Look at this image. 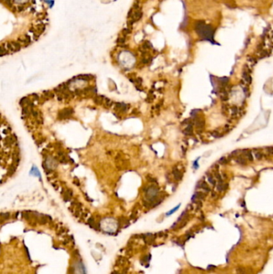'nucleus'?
<instances>
[{
  "label": "nucleus",
  "instance_id": "nucleus-14",
  "mask_svg": "<svg viewBox=\"0 0 273 274\" xmlns=\"http://www.w3.org/2000/svg\"><path fill=\"white\" fill-rule=\"evenodd\" d=\"M31 174H33V175H35V176H38V177H39V178L41 179L40 173H39V170H38L37 168H35V167H33V168H31Z\"/></svg>",
  "mask_w": 273,
  "mask_h": 274
},
{
  "label": "nucleus",
  "instance_id": "nucleus-31",
  "mask_svg": "<svg viewBox=\"0 0 273 274\" xmlns=\"http://www.w3.org/2000/svg\"><path fill=\"white\" fill-rule=\"evenodd\" d=\"M0 116H1V114H0Z\"/></svg>",
  "mask_w": 273,
  "mask_h": 274
},
{
  "label": "nucleus",
  "instance_id": "nucleus-12",
  "mask_svg": "<svg viewBox=\"0 0 273 274\" xmlns=\"http://www.w3.org/2000/svg\"><path fill=\"white\" fill-rule=\"evenodd\" d=\"M91 76L89 75H80L76 77V79H78V80H83V81H89L91 80Z\"/></svg>",
  "mask_w": 273,
  "mask_h": 274
},
{
  "label": "nucleus",
  "instance_id": "nucleus-26",
  "mask_svg": "<svg viewBox=\"0 0 273 274\" xmlns=\"http://www.w3.org/2000/svg\"><path fill=\"white\" fill-rule=\"evenodd\" d=\"M182 124H183V125H190V124H192V119H185Z\"/></svg>",
  "mask_w": 273,
  "mask_h": 274
},
{
  "label": "nucleus",
  "instance_id": "nucleus-5",
  "mask_svg": "<svg viewBox=\"0 0 273 274\" xmlns=\"http://www.w3.org/2000/svg\"><path fill=\"white\" fill-rule=\"evenodd\" d=\"M172 172H173L175 179H176V180H180L182 179V177H183V173L180 172L178 168H173Z\"/></svg>",
  "mask_w": 273,
  "mask_h": 274
},
{
  "label": "nucleus",
  "instance_id": "nucleus-22",
  "mask_svg": "<svg viewBox=\"0 0 273 274\" xmlns=\"http://www.w3.org/2000/svg\"><path fill=\"white\" fill-rule=\"evenodd\" d=\"M255 157L256 159H258V160H260V159L263 158V154H262V152H260V151L259 152H255Z\"/></svg>",
  "mask_w": 273,
  "mask_h": 274
},
{
  "label": "nucleus",
  "instance_id": "nucleus-18",
  "mask_svg": "<svg viewBox=\"0 0 273 274\" xmlns=\"http://www.w3.org/2000/svg\"><path fill=\"white\" fill-rule=\"evenodd\" d=\"M207 179H208V181L212 184V185H215L216 182H215V180L214 179V177L211 176V174L207 175Z\"/></svg>",
  "mask_w": 273,
  "mask_h": 274
},
{
  "label": "nucleus",
  "instance_id": "nucleus-2",
  "mask_svg": "<svg viewBox=\"0 0 273 274\" xmlns=\"http://www.w3.org/2000/svg\"><path fill=\"white\" fill-rule=\"evenodd\" d=\"M72 114H74V110L72 108H65L58 114V117L59 119H67L71 116Z\"/></svg>",
  "mask_w": 273,
  "mask_h": 274
},
{
  "label": "nucleus",
  "instance_id": "nucleus-24",
  "mask_svg": "<svg viewBox=\"0 0 273 274\" xmlns=\"http://www.w3.org/2000/svg\"><path fill=\"white\" fill-rule=\"evenodd\" d=\"M237 112H238V108H237V107H236V106H233V107H232V116H234V115H236V114H237Z\"/></svg>",
  "mask_w": 273,
  "mask_h": 274
},
{
  "label": "nucleus",
  "instance_id": "nucleus-13",
  "mask_svg": "<svg viewBox=\"0 0 273 274\" xmlns=\"http://www.w3.org/2000/svg\"><path fill=\"white\" fill-rule=\"evenodd\" d=\"M227 188V184H224L223 182L219 183V184L217 185V189H218V191H225Z\"/></svg>",
  "mask_w": 273,
  "mask_h": 274
},
{
  "label": "nucleus",
  "instance_id": "nucleus-20",
  "mask_svg": "<svg viewBox=\"0 0 273 274\" xmlns=\"http://www.w3.org/2000/svg\"><path fill=\"white\" fill-rule=\"evenodd\" d=\"M44 95L47 97V98H53L54 97V93L51 91H44Z\"/></svg>",
  "mask_w": 273,
  "mask_h": 274
},
{
  "label": "nucleus",
  "instance_id": "nucleus-15",
  "mask_svg": "<svg viewBox=\"0 0 273 274\" xmlns=\"http://www.w3.org/2000/svg\"><path fill=\"white\" fill-rule=\"evenodd\" d=\"M103 96H100V95H99V96H95V99H94V101H95V103H96V104H102V103H103Z\"/></svg>",
  "mask_w": 273,
  "mask_h": 274
},
{
  "label": "nucleus",
  "instance_id": "nucleus-17",
  "mask_svg": "<svg viewBox=\"0 0 273 274\" xmlns=\"http://www.w3.org/2000/svg\"><path fill=\"white\" fill-rule=\"evenodd\" d=\"M15 170H16V166H15V165L10 166L9 168V169H8V172H7L9 176H11V175H13L15 173Z\"/></svg>",
  "mask_w": 273,
  "mask_h": 274
},
{
  "label": "nucleus",
  "instance_id": "nucleus-21",
  "mask_svg": "<svg viewBox=\"0 0 273 274\" xmlns=\"http://www.w3.org/2000/svg\"><path fill=\"white\" fill-rule=\"evenodd\" d=\"M228 160H227V159L226 158V157H224V156H223V157H222L221 159H220V163H222V164H226V163H228Z\"/></svg>",
  "mask_w": 273,
  "mask_h": 274
},
{
  "label": "nucleus",
  "instance_id": "nucleus-1",
  "mask_svg": "<svg viewBox=\"0 0 273 274\" xmlns=\"http://www.w3.org/2000/svg\"><path fill=\"white\" fill-rule=\"evenodd\" d=\"M195 30L202 39L214 43V30L211 26L206 24L203 21H198L195 24Z\"/></svg>",
  "mask_w": 273,
  "mask_h": 274
},
{
  "label": "nucleus",
  "instance_id": "nucleus-19",
  "mask_svg": "<svg viewBox=\"0 0 273 274\" xmlns=\"http://www.w3.org/2000/svg\"><path fill=\"white\" fill-rule=\"evenodd\" d=\"M12 144H14V138L13 137H8V138L6 139V144L7 145H11Z\"/></svg>",
  "mask_w": 273,
  "mask_h": 274
},
{
  "label": "nucleus",
  "instance_id": "nucleus-4",
  "mask_svg": "<svg viewBox=\"0 0 273 274\" xmlns=\"http://www.w3.org/2000/svg\"><path fill=\"white\" fill-rule=\"evenodd\" d=\"M129 106L125 104V103H117L116 105V109L118 110L119 112H126L128 109Z\"/></svg>",
  "mask_w": 273,
  "mask_h": 274
},
{
  "label": "nucleus",
  "instance_id": "nucleus-30",
  "mask_svg": "<svg viewBox=\"0 0 273 274\" xmlns=\"http://www.w3.org/2000/svg\"><path fill=\"white\" fill-rule=\"evenodd\" d=\"M58 100H59V101L63 100V97H62V96H60V95H59V96L58 95Z\"/></svg>",
  "mask_w": 273,
  "mask_h": 274
},
{
  "label": "nucleus",
  "instance_id": "nucleus-27",
  "mask_svg": "<svg viewBox=\"0 0 273 274\" xmlns=\"http://www.w3.org/2000/svg\"><path fill=\"white\" fill-rule=\"evenodd\" d=\"M211 135H213L214 137H219V136H220V134L217 131H213L211 132Z\"/></svg>",
  "mask_w": 273,
  "mask_h": 274
},
{
  "label": "nucleus",
  "instance_id": "nucleus-7",
  "mask_svg": "<svg viewBox=\"0 0 273 274\" xmlns=\"http://www.w3.org/2000/svg\"><path fill=\"white\" fill-rule=\"evenodd\" d=\"M243 75V80L246 82V83H248V84H251V83H252V77L250 76V74H249L248 72L243 71V75Z\"/></svg>",
  "mask_w": 273,
  "mask_h": 274
},
{
  "label": "nucleus",
  "instance_id": "nucleus-23",
  "mask_svg": "<svg viewBox=\"0 0 273 274\" xmlns=\"http://www.w3.org/2000/svg\"><path fill=\"white\" fill-rule=\"evenodd\" d=\"M112 101L111 100H109V99H105V104H106V106H107V107H111V105H112Z\"/></svg>",
  "mask_w": 273,
  "mask_h": 274
},
{
  "label": "nucleus",
  "instance_id": "nucleus-8",
  "mask_svg": "<svg viewBox=\"0 0 273 274\" xmlns=\"http://www.w3.org/2000/svg\"><path fill=\"white\" fill-rule=\"evenodd\" d=\"M197 187H199L200 188H203V189H204V191H211L210 188L208 187V185L207 184V183H206L205 181H201V182H199V184L197 185Z\"/></svg>",
  "mask_w": 273,
  "mask_h": 274
},
{
  "label": "nucleus",
  "instance_id": "nucleus-16",
  "mask_svg": "<svg viewBox=\"0 0 273 274\" xmlns=\"http://www.w3.org/2000/svg\"><path fill=\"white\" fill-rule=\"evenodd\" d=\"M127 259H126V257H124V256H119V257L118 263H119L120 265H125V264L127 263Z\"/></svg>",
  "mask_w": 273,
  "mask_h": 274
},
{
  "label": "nucleus",
  "instance_id": "nucleus-25",
  "mask_svg": "<svg viewBox=\"0 0 273 274\" xmlns=\"http://www.w3.org/2000/svg\"><path fill=\"white\" fill-rule=\"evenodd\" d=\"M179 206H180V204H179L177 207H176V208H175V209H172L171 211H170V212H167V216H169V215H171L172 214V213H174L175 212H176V210H178V209H179Z\"/></svg>",
  "mask_w": 273,
  "mask_h": 274
},
{
  "label": "nucleus",
  "instance_id": "nucleus-10",
  "mask_svg": "<svg viewBox=\"0 0 273 274\" xmlns=\"http://www.w3.org/2000/svg\"><path fill=\"white\" fill-rule=\"evenodd\" d=\"M236 163L240 164V165H245V164H247V160L241 156H237L236 158Z\"/></svg>",
  "mask_w": 273,
  "mask_h": 274
},
{
  "label": "nucleus",
  "instance_id": "nucleus-28",
  "mask_svg": "<svg viewBox=\"0 0 273 274\" xmlns=\"http://www.w3.org/2000/svg\"><path fill=\"white\" fill-rule=\"evenodd\" d=\"M267 151L268 152L270 153V154H271V153H272V147H267Z\"/></svg>",
  "mask_w": 273,
  "mask_h": 274
},
{
  "label": "nucleus",
  "instance_id": "nucleus-29",
  "mask_svg": "<svg viewBox=\"0 0 273 274\" xmlns=\"http://www.w3.org/2000/svg\"><path fill=\"white\" fill-rule=\"evenodd\" d=\"M207 268H208V269H213V268H215V266H214V265H209L208 267H207Z\"/></svg>",
  "mask_w": 273,
  "mask_h": 274
},
{
  "label": "nucleus",
  "instance_id": "nucleus-9",
  "mask_svg": "<svg viewBox=\"0 0 273 274\" xmlns=\"http://www.w3.org/2000/svg\"><path fill=\"white\" fill-rule=\"evenodd\" d=\"M243 155H245V156H246L248 160L250 161H252L253 160V156L252 155V152H251V151H249L248 149H244L241 152Z\"/></svg>",
  "mask_w": 273,
  "mask_h": 274
},
{
  "label": "nucleus",
  "instance_id": "nucleus-11",
  "mask_svg": "<svg viewBox=\"0 0 273 274\" xmlns=\"http://www.w3.org/2000/svg\"><path fill=\"white\" fill-rule=\"evenodd\" d=\"M183 132L185 135H192L193 134L192 126V125H188V127L183 130Z\"/></svg>",
  "mask_w": 273,
  "mask_h": 274
},
{
  "label": "nucleus",
  "instance_id": "nucleus-3",
  "mask_svg": "<svg viewBox=\"0 0 273 274\" xmlns=\"http://www.w3.org/2000/svg\"><path fill=\"white\" fill-rule=\"evenodd\" d=\"M143 239H144V242L147 244H151L152 243H154V240H155V237H154L153 234H151V233H147V234H145L143 235Z\"/></svg>",
  "mask_w": 273,
  "mask_h": 274
},
{
  "label": "nucleus",
  "instance_id": "nucleus-6",
  "mask_svg": "<svg viewBox=\"0 0 273 274\" xmlns=\"http://www.w3.org/2000/svg\"><path fill=\"white\" fill-rule=\"evenodd\" d=\"M205 197H206V194L204 193H202V191H196V193H195V195H194V196H193L192 200H195V199H196V200H204Z\"/></svg>",
  "mask_w": 273,
  "mask_h": 274
}]
</instances>
